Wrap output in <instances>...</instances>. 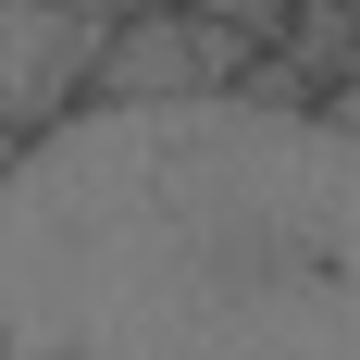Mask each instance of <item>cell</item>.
Listing matches in <instances>:
<instances>
[{
  "instance_id": "6da1fadb",
  "label": "cell",
  "mask_w": 360,
  "mask_h": 360,
  "mask_svg": "<svg viewBox=\"0 0 360 360\" xmlns=\"http://www.w3.org/2000/svg\"><path fill=\"white\" fill-rule=\"evenodd\" d=\"M0 360H360V137L274 87L63 100L0 149Z\"/></svg>"
},
{
  "instance_id": "7a4b0ae2",
  "label": "cell",
  "mask_w": 360,
  "mask_h": 360,
  "mask_svg": "<svg viewBox=\"0 0 360 360\" xmlns=\"http://www.w3.org/2000/svg\"><path fill=\"white\" fill-rule=\"evenodd\" d=\"M249 63H261L249 25H212L186 0H137V13H112L87 37V87L75 100H199V87H236Z\"/></svg>"
},
{
  "instance_id": "3957f363",
  "label": "cell",
  "mask_w": 360,
  "mask_h": 360,
  "mask_svg": "<svg viewBox=\"0 0 360 360\" xmlns=\"http://www.w3.org/2000/svg\"><path fill=\"white\" fill-rule=\"evenodd\" d=\"M186 13H212V25H249V37H274V13H286V0H186Z\"/></svg>"
},
{
  "instance_id": "277c9868",
  "label": "cell",
  "mask_w": 360,
  "mask_h": 360,
  "mask_svg": "<svg viewBox=\"0 0 360 360\" xmlns=\"http://www.w3.org/2000/svg\"><path fill=\"white\" fill-rule=\"evenodd\" d=\"M311 112H323L335 137H360V75H335V87H323V100H311Z\"/></svg>"
}]
</instances>
